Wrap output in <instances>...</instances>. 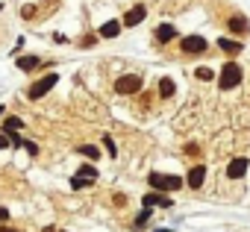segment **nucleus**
<instances>
[{
  "label": "nucleus",
  "mask_w": 250,
  "mask_h": 232,
  "mask_svg": "<svg viewBox=\"0 0 250 232\" xmlns=\"http://www.w3.org/2000/svg\"><path fill=\"white\" fill-rule=\"evenodd\" d=\"M215 79H218V91H235L241 85V79H244V68L235 59H229V62L221 65V71H218Z\"/></svg>",
  "instance_id": "nucleus-1"
},
{
  "label": "nucleus",
  "mask_w": 250,
  "mask_h": 232,
  "mask_svg": "<svg viewBox=\"0 0 250 232\" xmlns=\"http://www.w3.org/2000/svg\"><path fill=\"white\" fill-rule=\"evenodd\" d=\"M147 185H150V191H162V194H168V191H180V188L186 185V179L177 176V174H159V171H150V174H147Z\"/></svg>",
  "instance_id": "nucleus-2"
},
{
  "label": "nucleus",
  "mask_w": 250,
  "mask_h": 232,
  "mask_svg": "<svg viewBox=\"0 0 250 232\" xmlns=\"http://www.w3.org/2000/svg\"><path fill=\"white\" fill-rule=\"evenodd\" d=\"M142 88H145V77L142 74H121L115 79V91L121 97H136V94H142Z\"/></svg>",
  "instance_id": "nucleus-3"
},
{
  "label": "nucleus",
  "mask_w": 250,
  "mask_h": 232,
  "mask_svg": "<svg viewBox=\"0 0 250 232\" xmlns=\"http://www.w3.org/2000/svg\"><path fill=\"white\" fill-rule=\"evenodd\" d=\"M180 50H183V56H191V59H197V56L209 53V39H203L200 33L183 36V39H180Z\"/></svg>",
  "instance_id": "nucleus-4"
},
{
  "label": "nucleus",
  "mask_w": 250,
  "mask_h": 232,
  "mask_svg": "<svg viewBox=\"0 0 250 232\" xmlns=\"http://www.w3.org/2000/svg\"><path fill=\"white\" fill-rule=\"evenodd\" d=\"M56 82H59V74H44V77H39L30 88H27V100H42V97H47L53 88H56Z\"/></svg>",
  "instance_id": "nucleus-5"
},
{
  "label": "nucleus",
  "mask_w": 250,
  "mask_h": 232,
  "mask_svg": "<svg viewBox=\"0 0 250 232\" xmlns=\"http://www.w3.org/2000/svg\"><path fill=\"white\" fill-rule=\"evenodd\" d=\"M224 27H227V36H232V39H241V41H244V36L250 33V18H247L244 12H232V15L224 21Z\"/></svg>",
  "instance_id": "nucleus-6"
},
{
  "label": "nucleus",
  "mask_w": 250,
  "mask_h": 232,
  "mask_svg": "<svg viewBox=\"0 0 250 232\" xmlns=\"http://www.w3.org/2000/svg\"><path fill=\"white\" fill-rule=\"evenodd\" d=\"M145 18H147V6H145V3H136V6H130L127 12H124L121 27H124V30H133V27L145 24Z\"/></svg>",
  "instance_id": "nucleus-7"
},
{
  "label": "nucleus",
  "mask_w": 250,
  "mask_h": 232,
  "mask_svg": "<svg viewBox=\"0 0 250 232\" xmlns=\"http://www.w3.org/2000/svg\"><path fill=\"white\" fill-rule=\"evenodd\" d=\"M206 165L203 162H194L191 168H188V174H186V185L191 188V191H200L203 188V182H206Z\"/></svg>",
  "instance_id": "nucleus-8"
},
{
  "label": "nucleus",
  "mask_w": 250,
  "mask_h": 232,
  "mask_svg": "<svg viewBox=\"0 0 250 232\" xmlns=\"http://www.w3.org/2000/svg\"><path fill=\"white\" fill-rule=\"evenodd\" d=\"M142 206H145V209H171V206H174V200H171V194L147 191V194L142 197Z\"/></svg>",
  "instance_id": "nucleus-9"
},
{
  "label": "nucleus",
  "mask_w": 250,
  "mask_h": 232,
  "mask_svg": "<svg viewBox=\"0 0 250 232\" xmlns=\"http://www.w3.org/2000/svg\"><path fill=\"white\" fill-rule=\"evenodd\" d=\"M215 44H218V50H224L229 59H235V56L244 53V41H241V39H232V36H221Z\"/></svg>",
  "instance_id": "nucleus-10"
},
{
  "label": "nucleus",
  "mask_w": 250,
  "mask_h": 232,
  "mask_svg": "<svg viewBox=\"0 0 250 232\" xmlns=\"http://www.w3.org/2000/svg\"><path fill=\"white\" fill-rule=\"evenodd\" d=\"M174 39H180V30H177L174 24H168V21H162V24L153 30V41H156V44H168V41H174Z\"/></svg>",
  "instance_id": "nucleus-11"
},
{
  "label": "nucleus",
  "mask_w": 250,
  "mask_h": 232,
  "mask_svg": "<svg viewBox=\"0 0 250 232\" xmlns=\"http://www.w3.org/2000/svg\"><path fill=\"white\" fill-rule=\"evenodd\" d=\"M15 68H18L21 74H33V71L44 68V62H42L39 56H24V53H18V56H15Z\"/></svg>",
  "instance_id": "nucleus-12"
},
{
  "label": "nucleus",
  "mask_w": 250,
  "mask_h": 232,
  "mask_svg": "<svg viewBox=\"0 0 250 232\" xmlns=\"http://www.w3.org/2000/svg\"><path fill=\"white\" fill-rule=\"evenodd\" d=\"M247 168H250L247 156H235V159H229V165H227V176H229V179H241V176L247 174Z\"/></svg>",
  "instance_id": "nucleus-13"
},
{
  "label": "nucleus",
  "mask_w": 250,
  "mask_h": 232,
  "mask_svg": "<svg viewBox=\"0 0 250 232\" xmlns=\"http://www.w3.org/2000/svg\"><path fill=\"white\" fill-rule=\"evenodd\" d=\"M121 30H124V27H121V21H118V18H112V21H106V24H100V27H97V39H118V36H121Z\"/></svg>",
  "instance_id": "nucleus-14"
},
{
  "label": "nucleus",
  "mask_w": 250,
  "mask_h": 232,
  "mask_svg": "<svg viewBox=\"0 0 250 232\" xmlns=\"http://www.w3.org/2000/svg\"><path fill=\"white\" fill-rule=\"evenodd\" d=\"M27 127L24 118H18V115H3V133H21Z\"/></svg>",
  "instance_id": "nucleus-15"
},
{
  "label": "nucleus",
  "mask_w": 250,
  "mask_h": 232,
  "mask_svg": "<svg viewBox=\"0 0 250 232\" xmlns=\"http://www.w3.org/2000/svg\"><path fill=\"white\" fill-rule=\"evenodd\" d=\"M174 94H177V82H174L171 77H162V79H159V97L168 100V97H174Z\"/></svg>",
  "instance_id": "nucleus-16"
},
{
  "label": "nucleus",
  "mask_w": 250,
  "mask_h": 232,
  "mask_svg": "<svg viewBox=\"0 0 250 232\" xmlns=\"http://www.w3.org/2000/svg\"><path fill=\"white\" fill-rule=\"evenodd\" d=\"M77 153L85 156L88 162H97V159H100V147H97V144H77Z\"/></svg>",
  "instance_id": "nucleus-17"
},
{
  "label": "nucleus",
  "mask_w": 250,
  "mask_h": 232,
  "mask_svg": "<svg viewBox=\"0 0 250 232\" xmlns=\"http://www.w3.org/2000/svg\"><path fill=\"white\" fill-rule=\"evenodd\" d=\"M97 174H100V171H97V165H91V162H88V165H80V168L74 171V176H83V179H94V182H97Z\"/></svg>",
  "instance_id": "nucleus-18"
},
{
  "label": "nucleus",
  "mask_w": 250,
  "mask_h": 232,
  "mask_svg": "<svg viewBox=\"0 0 250 232\" xmlns=\"http://www.w3.org/2000/svg\"><path fill=\"white\" fill-rule=\"evenodd\" d=\"M150 220H153V209H145V206H142V214H139V217L133 220V229L139 232V229H145V226H150Z\"/></svg>",
  "instance_id": "nucleus-19"
},
{
  "label": "nucleus",
  "mask_w": 250,
  "mask_h": 232,
  "mask_svg": "<svg viewBox=\"0 0 250 232\" xmlns=\"http://www.w3.org/2000/svg\"><path fill=\"white\" fill-rule=\"evenodd\" d=\"M194 74V79H200V82H212L218 74H215V68H206V65H200V68H194L191 71Z\"/></svg>",
  "instance_id": "nucleus-20"
},
{
  "label": "nucleus",
  "mask_w": 250,
  "mask_h": 232,
  "mask_svg": "<svg viewBox=\"0 0 250 232\" xmlns=\"http://www.w3.org/2000/svg\"><path fill=\"white\" fill-rule=\"evenodd\" d=\"M21 18H24V21H36V18H39V6H36V3H24V6H21Z\"/></svg>",
  "instance_id": "nucleus-21"
},
{
  "label": "nucleus",
  "mask_w": 250,
  "mask_h": 232,
  "mask_svg": "<svg viewBox=\"0 0 250 232\" xmlns=\"http://www.w3.org/2000/svg\"><path fill=\"white\" fill-rule=\"evenodd\" d=\"M94 179H83V176H71V188L74 191H83V188H91Z\"/></svg>",
  "instance_id": "nucleus-22"
},
{
  "label": "nucleus",
  "mask_w": 250,
  "mask_h": 232,
  "mask_svg": "<svg viewBox=\"0 0 250 232\" xmlns=\"http://www.w3.org/2000/svg\"><path fill=\"white\" fill-rule=\"evenodd\" d=\"M103 147H106V153H109L112 159H118V144L112 141V135H103Z\"/></svg>",
  "instance_id": "nucleus-23"
},
{
  "label": "nucleus",
  "mask_w": 250,
  "mask_h": 232,
  "mask_svg": "<svg viewBox=\"0 0 250 232\" xmlns=\"http://www.w3.org/2000/svg\"><path fill=\"white\" fill-rule=\"evenodd\" d=\"M183 153H186V156H188V159H200V147H197V144H194V141H188V144H186V150H183Z\"/></svg>",
  "instance_id": "nucleus-24"
},
{
  "label": "nucleus",
  "mask_w": 250,
  "mask_h": 232,
  "mask_svg": "<svg viewBox=\"0 0 250 232\" xmlns=\"http://www.w3.org/2000/svg\"><path fill=\"white\" fill-rule=\"evenodd\" d=\"M24 150H27L30 156H39V144H36V141H27V138H24Z\"/></svg>",
  "instance_id": "nucleus-25"
},
{
  "label": "nucleus",
  "mask_w": 250,
  "mask_h": 232,
  "mask_svg": "<svg viewBox=\"0 0 250 232\" xmlns=\"http://www.w3.org/2000/svg\"><path fill=\"white\" fill-rule=\"evenodd\" d=\"M112 203L124 209V206H127V194H115V197H112Z\"/></svg>",
  "instance_id": "nucleus-26"
},
{
  "label": "nucleus",
  "mask_w": 250,
  "mask_h": 232,
  "mask_svg": "<svg viewBox=\"0 0 250 232\" xmlns=\"http://www.w3.org/2000/svg\"><path fill=\"white\" fill-rule=\"evenodd\" d=\"M9 217H12L9 209H6V206H0V223H9Z\"/></svg>",
  "instance_id": "nucleus-27"
},
{
  "label": "nucleus",
  "mask_w": 250,
  "mask_h": 232,
  "mask_svg": "<svg viewBox=\"0 0 250 232\" xmlns=\"http://www.w3.org/2000/svg\"><path fill=\"white\" fill-rule=\"evenodd\" d=\"M6 147H12V144H9V138H6V133H0V150H6Z\"/></svg>",
  "instance_id": "nucleus-28"
},
{
  "label": "nucleus",
  "mask_w": 250,
  "mask_h": 232,
  "mask_svg": "<svg viewBox=\"0 0 250 232\" xmlns=\"http://www.w3.org/2000/svg\"><path fill=\"white\" fill-rule=\"evenodd\" d=\"M94 41H97V36H85V39H83L80 44H83V47H88V44H94Z\"/></svg>",
  "instance_id": "nucleus-29"
},
{
  "label": "nucleus",
  "mask_w": 250,
  "mask_h": 232,
  "mask_svg": "<svg viewBox=\"0 0 250 232\" xmlns=\"http://www.w3.org/2000/svg\"><path fill=\"white\" fill-rule=\"evenodd\" d=\"M0 232H18V229H12V226H6V223H0Z\"/></svg>",
  "instance_id": "nucleus-30"
},
{
  "label": "nucleus",
  "mask_w": 250,
  "mask_h": 232,
  "mask_svg": "<svg viewBox=\"0 0 250 232\" xmlns=\"http://www.w3.org/2000/svg\"><path fill=\"white\" fill-rule=\"evenodd\" d=\"M3 115H6V106H0V118H3Z\"/></svg>",
  "instance_id": "nucleus-31"
},
{
  "label": "nucleus",
  "mask_w": 250,
  "mask_h": 232,
  "mask_svg": "<svg viewBox=\"0 0 250 232\" xmlns=\"http://www.w3.org/2000/svg\"><path fill=\"white\" fill-rule=\"evenodd\" d=\"M44 232H56V229H53V226H44Z\"/></svg>",
  "instance_id": "nucleus-32"
}]
</instances>
